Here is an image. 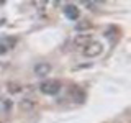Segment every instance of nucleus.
Instances as JSON below:
<instances>
[{"instance_id": "1", "label": "nucleus", "mask_w": 131, "mask_h": 123, "mask_svg": "<svg viewBox=\"0 0 131 123\" xmlns=\"http://www.w3.org/2000/svg\"><path fill=\"white\" fill-rule=\"evenodd\" d=\"M102 51H103V44L100 43V41H90L87 46L84 48V56L87 57H95L98 54H102Z\"/></svg>"}, {"instance_id": "2", "label": "nucleus", "mask_w": 131, "mask_h": 123, "mask_svg": "<svg viewBox=\"0 0 131 123\" xmlns=\"http://www.w3.org/2000/svg\"><path fill=\"white\" fill-rule=\"evenodd\" d=\"M41 92L46 94V95H56L61 90V82L59 80H46L41 84Z\"/></svg>"}, {"instance_id": "3", "label": "nucleus", "mask_w": 131, "mask_h": 123, "mask_svg": "<svg viewBox=\"0 0 131 123\" xmlns=\"http://www.w3.org/2000/svg\"><path fill=\"white\" fill-rule=\"evenodd\" d=\"M69 95H71V98L74 102H77V104H82V102L85 100V92L80 87H77V85H71V89H69Z\"/></svg>"}, {"instance_id": "4", "label": "nucleus", "mask_w": 131, "mask_h": 123, "mask_svg": "<svg viewBox=\"0 0 131 123\" xmlns=\"http://www.w3.org/2000/svg\"><path fill=\"white\" fill-rule=\"evenodd\" d=\"M49 72H51V64L48 63H39L35 66V74L38 77H46Z\"/></svg>"}, {"instance_id": "5", "label": "nucleus", "mask_w": 131, "mask_h": 123, "mask_svg": "<svg viewBox=\"0 0 131 123\" xmlns=\"http://www.w3.org/2000/svg\"><path fill=\"white\" fill-rule=\"evenodd\" d=\"M90 41H93L90 35H79V36H75V39H74V46L84 49V48L90 43Z\"/></svg>"}, {"instance_id": "6", "label": "nucleus", "mask_w": 131, "mask_h": 123, "mask_svg": "<svg viewBox=\"0 0 131 123\" xmlns=\"http://www.w3.org/2000/svg\"><path fill=\"white\" fill-rule=\"evenodd\" d=\"M64 13H66V16H67V18L77 20V18H79V8H77L75 5H66Z\"/></svg>"}, {"instance_id": "7", "label": "nucleus", "mask_w": 131, "mask_h": 123, "mask_svg": "<svg viewBox=\"0 0 131 123\" xmlns=\"http://www.w3.org/2000/svg\"><path fill=\"white\" fill-rule=\"evenodd\" d=\"M35 107H36V104L33 100H30V98H23V100L20 102V108H21V110H26V112H31Z\"/></svg>"}, {"instance_id": "8", "label": "nucleus", "mask_w": 131, "mask_h": 123, "mask_svg": "<svg viewBox=\"0 0 131 123\" xmlns=\"http://www.w3.org/2000/svg\"><path fill=\"white\" fill-rule=\"evenodd\" d=\"M77 31H82V30H90L92 28V23L89 22V20H82L80 23H77Z\"/></svg>"}, {"instance_id": "9", "label": "nucleus", "mask_w": 131, "mask_h": 123, "mask_svg": "<svg viewBox=\"0 0 131 123\" xmlns=\"http://www.w3.org/2000/svg\"><path fill=\"white\" fill-rule=\"evenodd\" d=\"M8 90L13 92V94H16V92H20V85L18 84H8Z\"/></svg>"}, {"instance_id": "10", "label": "nucleus", "mask_w": 131, "mask_h": 123, "mask_svg": "<svg viewBox=\"0 0 131 123\" xmlns=\"http://www.w3.org/2000/svg\"><path fill=\"white\" fill-rule=\"evenodd\" d=\"M5 51H7V48L3 46V44H0V54H3V53H5Z\"/></svg>"}]
</instances>
